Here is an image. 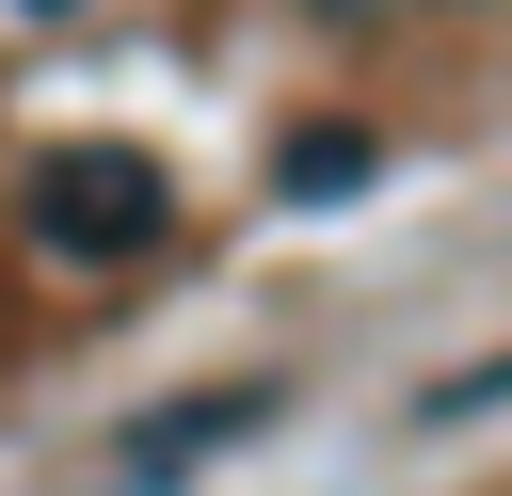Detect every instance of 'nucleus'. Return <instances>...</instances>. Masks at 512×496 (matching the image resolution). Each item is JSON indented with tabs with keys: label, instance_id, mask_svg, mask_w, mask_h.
Listing matches in <instances>:
<instances>
[{
	"label": "nucleus",
	"instance_id": "5",
	"mask_svg": "<svg viewBox=\"0 0 512 496\" xmlns=\"http://www.w3.org/2000/svg\"><path fill=\"white\" fill-rule=\"evenodd\" d=\"M32 16H64V0H32Z\"/></svg>",
	"mask_w": 512,
	"mask_h": 496
},
{
	"label": "nucleus",
	"instance_id": "4",
	"mask_svg": "<svg viewBox=\"0 0 512 496\" xmlns=\"http://www.w3.org/2000/svg\"><path fill=\"white\" fill-rule=\"evenodd\" d=\"M496 400H512V352H480V368H448V384H432V400H416V416H432V432H448V416H496Z\"/></svg>",
	"mask_w": 512,
	"mask_h": 496
},
{
	"label": "nucleus",
	"instance_id": "2",
	"mask_svg": "<svg viewBox=\"0 0 512 496\" xmlns=\"http://www.w3.org/2000/svg\"><path fill=\"white\" fill-rule=\"evenodd\" d=\"M256 416H272V384H192V400H160V416H144V432H128L112 464H128L144 496H160V480H192V464H224V448H240Z\"/></svg>",
	"mask_w": 512,
	"mask_h": 496
},
{
	"label": "nucleus",
	"instance_id": "3",
	"mask_svg": "<svg viewBox=\"0 0 512 496\" xmlns=\"http://www.w3.org/2000/svg\"><path fill=\"white\" fill-rule=\"evenodd\" d=\"M352 176H368V128H304V144H288V192H304V208H336Z\"/></svg>",
	"mask_w": 512,
	"mask_h": 496
},
{
	"label": "nucleus",
	"instance_id": "1",
	"mask_svg": "<svg viewBox=\"0 0 512 496\" xmlns=\"http://www.w3.org/2000/svg\"><path fill=\"white\" fill-rule=\"evenodd\" d=\"M160 224H176V176L144 144H48L32 160V240L48 256H144Z\"/></svg>",
	"mask_w": 512,
	"mask_h": 496
}]
</instances>
